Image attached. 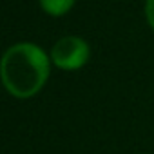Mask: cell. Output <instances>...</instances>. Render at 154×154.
Wrapping results in <instances>:
<instances>
[{
    "label": "cell",
    "mask_w": 154,
    "mask_h": 154,
    "mask_svg": "<svg viewBox=\"0 0 154 154\" xmlns=\"http://www.w3.org/2000/svg\"><path fill=\"white\" fill-rule=\"evenodd\" d=\"M49 56L42 47L22 42L11 45L2 56V82L9 94L15 98L35 96L49 78Z\"/></svg>",
    "instance_id": "cell-1"
},
{
    "label": "cell",
    "mask_w": 154,
    "mask_h": 154,
    "mask_svg": "<svg viewBox=\"0 0 154 154\" xmlns=\"http://www.w3.org/2000/svg\"><path fill=\"white\" fill-rule=\"evenodd\" d=\"M89 44L80 36H63L51 49V62L63 71H78L89 60Z\"/></svg>",
    "instance_id": "cell-2"
},
{
    "label": "cell",
    "mask_w": 154,
    "mask_h": 154,
    "mask_svg": "<svg viewBox=\"0 0 154 154\" xmlns=\"http://www.w3.org/2000/svg\"><path fill=\"white\" fill-rule=\"evenodd\" d=\"M76 0H40V8L51 17H62L71 11Z\"/></svg>",
    "instance_id": "cell-3"
},
{
    "label": "cell",
    "mask_w": 154,
    "mask_h": 154,
    "mask_svg": "<svg viewBox=\"0 0 154 154\" xmlns=\"http://www.w3.org/2000/svg\"><path fill=\"white\" fill-rule=\"evenodd\" d=\"M145 17L149 26L154 29V0H145Z\"/></svg>",
    "instance_id": "cell-4"
}]
</instances>
